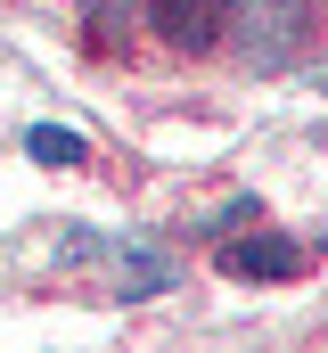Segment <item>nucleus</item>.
Returning a JSON list of instances; mask_svg holds the SVG:
<instances>
[{
	"mask_svg": "<svg viewBox=\"0 0 328 353\" xmlns=\"http://www.w3.org/2000/svg\"><path fill=\"white\" fill-rule=\"evenodd\" d=\"M222 271L230 279H296L304 271V247L279 239V230H254V239H230L222 247Z\"/></svg>",
	"mask_w": 328,
	"mask_h": 353,
	"instance_id": "2",
	"label": "nucleus"
},
{
	"mask_svg": "<svg viewBox=\"0 0 328 353\" xmlns=\"http://www.w3.org/2000/svg\"><path fill=\"white\" fill-rule=\"evenodd\" d=\"M246 222H263V197H238V205H222L205 230H246Z\"/></svg>",
	"mask_w": 328,
	"mask_h": 353,
	"instance_id": "7",
	"label": "nucleus"
},
{
	"mask_svg": "<svg viewBox=\"0 0 328 353\" xmlns=\"http://www.w3.org/2000/svg\"><path fill=\"white\" fill-rule=\"evenodd\" d=\"M25 157L33 165H82L90 148H82V132H66V123H33L25 132Z\"/></svg>",
	"mask_w": 328,
	"mask_h": 353,
	"instance_id": "4",
	"label": "nucleus"
},
{
	"mask_svg": "<svg viewBox=\"0 0 328 353\" xmlns=\"http://www.w3.org/2000/svg\"><path fill=\"white\" fill-rule=\"evenodd\" d=\"M115 271H123V279H132V288H123V296H156V288H172V271H164L156 255H140V247H123V255H115Z\"/></svg>",
	"mask_w": 328,
	"mask_h": 353,
	"instance_id": "5",
	"label": "nucleus"
},
{
	"mask_svg": "<svg viewBox=\"0 0 328 353\" xmlns=\"http://www.w3.org/2000/svg\"><path fill=\"white\" fill-rule=\"evenodd\" d=\"M304 33H312V0H230V41L254 74H279L304 58Z\"/></svg>",
	"mask_w": 328,
	"mask_h": 353,
	"instance_id": "1",
	"label": "nucleus"
},
{
	"mask_svg": "<svg viewBox=\"0 0 328 353\" xmlns=\"http://www.w3.org/2000/svg\"><path fill=\"white\" fill-rule=\"evenodd\" d=\"M132 8H140V0H90V25H99V41H115V33L132 25Z\"/></svg>",
	"mask_w": 328,
	"mask_h": 353,
	"instance_id": "6",
	"label": "nucleus"
},
{
	"mask_svg": "<svg viewBox=\"0 0 328 353\" xmlns=\"http://www.w3.org/2000/svg\"><path fill=\"white\" fill-rule=\"evenodd\" d=\"M156 25H164V41L172 50H214L222 33H230V0H156Z\"/></svg>",
	"mask_w": 328,
	"mask_h": 353,
	"instance_id": "3",
	"label": "nucleus"
}]
</instances>
